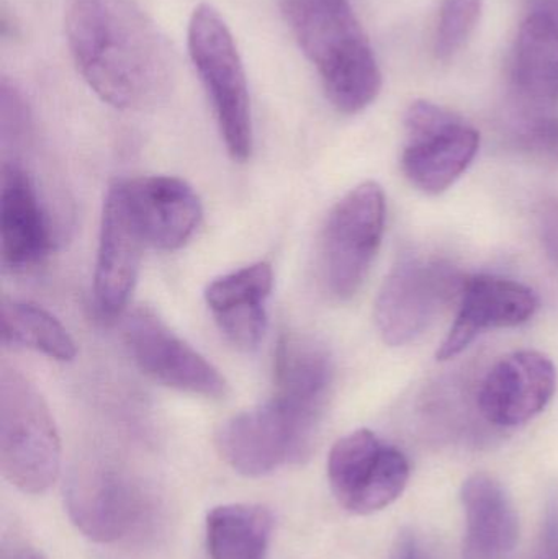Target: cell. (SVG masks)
Instances as JSON below:
<instances>
[{"label": "cell", "mask_w": 558, "mask_h": 559, "mask_svg": "<svg viewBox=\"0 0 558 559\" xmlns=\"http://www.w3.org/2000/svg\"><path fill=\"white\" fill-rule=\"evenodd\" d=\"M64 33L75 69L105 104L143 111L169 98L174 49L133 0H66Z\"/></svg>", "instance_id": "cell-1"}, {"label": "cell", "mask_w": 558, "mask_h": 559, "mask_svg": "<svg viewBox=\"0 0 558 559\" xmlns=\"http://www.w3.org/2000/svg\"><path fill=\"white\" fill-rule=\"evenodd\" d=\"M282 15L327 97L346 115L366 110L382 91V72L347 0H281Z\"/></svg>", "instance_id": "cell-2"}, {"label": "cell", "mask_w": 558, "mask_h": 559, "mask_svg": "<svg viewBox=\"0 0 558 559\" xmlns=\"http://www.w3.org/2000/svg\"><path fill=\"white\" fill-rule=\"evenodd\" d=\"M187 45L193 68L212 102L231 159L245 163L254 146L248 78L231 29L222 13L200 3L190 15Z\"/></svg>", "instance_id": "cell-3"}, {"label": "cell", "mask_w": 558, "mask_h": 559, "mask_svg": "<svg viewBox=\"0 0 558 559\" xmlns=\"http://www.w3.org/2000/svg\"><path fill=\"white\" fill-rule=\"evenodd\" d=\"M0 469L25 495L48 491L61 472V440L35 384L13 368L0 373Z\"/></svg>", "instance_id": "cell-4"}, {"label": "cell", "mask_w": 558, "mask_h": 559, "mask_svg": "<svg viewBox=\"0 0 558 559\" xmlns=\"http://www.w3.org/2000/svg\"><path fill=\"white\" fill-rule=\"evenodd\" d=\"M320 420L272 394L264 404L242 411L222 424L216 450L239 475H269L310 450Z\"/></svg>", "instance_id": "cell-5"}, {"label": "cell", "mask_w": 558, "mask_h": 559, "mask_svg": "<svg viewBox=\"0 0 558 559\" xmlns=\"http://www.w3.org/2000/svg\"><path fill=\"white\" fill-rule=\"evenodd\" d=\"M385 195L376 182H364L336 203L321 238L327 288L346 301L369 275L385 231Z\"/></svg>", "instance_id": "cell-6"}, {"label": "cell", "mask_w": 558, "mask_h": 559, "mask_svg": "<svg viewBox=\"0 0 558 559\" xmlns=\"http://www.w3.org/2000/svg\"><path fill=\"white\" fill-rule=\"evenodd\" d=\"M464 283L448 262L402 255L377 296L376 322L383 341L402 347L422 337L439 312L461 298Z\"/></svg>", "instance_id": "cell-7"}, {"label": "cell", "mask_w": 558, "mask_h": 559, "mask_svg": "<svg viewBox=\"0 0 558 559\" xmlns=\"http://www.w3.org/2000/svg\"><path fill=\"white\" fill-rule=\"evenodd\" d=\"M405 127L408 144L402 169L409 183L428 195L451 189L480 147V134L474 127L432 102H413L406 110Z\"/></svg>", "instance_id": "cell-8"}, {"label": "cell", "mask_w": 558, "mask_h": 559, "mask_svg": "<svg viewBox=\"0 0 558 559\" xmlns=\"http://www.w3.org/2000/svg\"><path fill=\"white\" fill-rule=\"evenodd\" d=\"M328 479L334 498L346 511L370 515L403 495L409 463L402 450L360 429L334 443L328 459Z\"/></svg>", "instance_id": "cell-9"}, {"label": "cell", "mask_w": 558, "mask_h": 559, "mask_svg": "<svg viewBox=\"0 0 558 559\" xmlns=\"http://www.w3.org/2000/svg\"><path fill=\"white\" fill-rule=\"evenodd\" d=\"M124 345L146 377L173 390L225 400L228 381L192 345L180 338L153 309L136 308L123 324Z\"/></svg>", "instance_id": "cell-10"}, {"label": "cell", "mask_w": 558, "mask_h": 559, "mask_svg": "<svg viewBox=\"0 0 558 559\" xmlns=\"http://www.w3.org/2000/svg\"><path fill=\"white\" fill-rule=\"evenodd\" d=\"M64 502L72 524L97 544L130 537L146 512L143 491L127 475L107 466L74 473L66 486Z\"/></svg>", "instance_id": "cell-11"}, {"label": "cell", "mask_w": 558, "mask_h": 559, "mask_svg": "<svg viewBox=\"0 0 558 559\" xmlns=\"http://www.w3.org/2000/svg\"><path fill=\"white\" fill-rule=\"evenodd\" d=\"M115 183L146 246L177 251L199 229L202 202L186 180L146 176Z\"/></svg>", "instance_id": "cell-12"}, {"label": "cell", "mask_w": 558, "mask_h": 559, "mask_svg": "<svg viewBox=\"0 0 558 559\" xmlns=\"http://www.w3.org/2000/svg\"><path fill=\"white\" fill-rule=\"evenodd\" d=\"M556 390V365L547 355L514 352L488 371L478 391V409L494 426H521L546 409Z\"/></svg>", "instance_id": "cell-13"}, {"label": "cell", "mask_w": 558, "mask_h": 559, "mask_svg": "<svg viewBox=\"0 0 558 559\" xmlns=\"http://www.w3.org/2000/svg\"><path fill=\"white\" fill-rule=\"evenodd\" d=\"M0 241L3 267L12 272H25L41 264L55 245L49 213L35 180L19 157L3 160Z\"/></svg>", "instance_id": "cell-14"}, {"label": "cell", "mask_w": 558, "mask_h": 559, "mask_svg": "<svg viewBox=\"0 0 558 559\" xmlns=\"http://www.w3.org/2000/svg\"><path fill=\"white\" fill-rule=\"evenodd\" d=\"M537 308L536 293L523 283L495 275L465 278L458 318L439 347L438 360L458 357L485 331L524 324Z\"/></svg>", "instance_id": "cell-15"}, {"label": "cell", "mask_w": 558, "mask_h": 559, "mask_svg": "<svg viewBox=\"0 0 558 559\" xmlns=\"http://www.w3.org/2000/svg\"><path fill=\"white\" fill-rule=\"evenodd\" d=\"M144 248L146 242L114 183L102 213L94 275L95 305L105 318H115L127 308L140 275Z\"/></svg>", "instance_id": "cell-16"}, {"label": "cell", "mask_w": 558, "mask_h": 559, "mask_svg": "<svg viewBox=\"0 0 558 559\" xmlns=\"http://www.w3.org/2000/svg\"><path fill=\"white\" fill-rule=\"evenodd\" d=\"M465 512L464 559H511L520 544V518L498 479L477 473L461 491Z\"/></svg>", "instance_id": "cell-17"}, {"label": "cell", "mask_w": 558, "mask_h": 559, "mask_svg": "<svg viewBox=\"0 0 558 559\" xmlns=\"http://www.w3.org/2000/svg\"><path fill=\"white\" fill-rule=\"evenodd\" d=\"M333 371V360L323 345L304 335L285 334L275 350L274 394L321 419Z\"/></svg>", "instance_id": "cell-18"}, {"label": "cell", "mask_w": 558, "mask_h": 559, "mask_svg": "<svg viewBox=\"0 0 558 559\" xmlns=\"http://www.w3.org/2000/svg\"><path fill=\"white\" fill-rule=\"evenodd\" d=\"M511 78L521 100L534 111L558 104V28L541 10L521 25Z\"/></svg>", "instance_id": "cell-19"}, {"label": "cell", "mask_w": 558, "mask_h": 559, "mask_svg": "<svg viewBox=\"0 0 558 559\" xmlns=\"http://www.w3.org/2000/svg\"><path fill=\"white\" fill-rule=\"evenodd\" d=\"M271 512L262 506H218L206 515V547L212 559H268Z\"/></svg>", "instance_id": "cell-20"}, {"label": "cell", "mask_w": 558, "mask_h": 559, "mask_svg": "<svg viewBox=\"0 0 558 559\" xmlns=\"http://www.w3.org/2000/svg\"><path fill=\"white\" fill-rule=\"evenodd\" d=\"M2 342L41 352L59 361L74 360L78 347L68 329L46 309L9 299L2 306Z\"/></svg>", "instance_id": "cell-21"}, {"label": "cell", "mask_w": 558, "mask_h": 559, "mask_svg": "<svg viewBox=\"0 0 558 559\" xmlns=\"http://www.w3.org/2000/svg\"><path fill=\"white\" fill-rule=\"evenodd\" d=\"M274 286L269 262H258L213 280L205 289V301L213 314L231 309L265 306Z\"/></svg>", "instance_id": "cell-22"}, {"label": "cell", "mask_w": 558, "mask_h": 559, "mask_svg": "<svg viewBox=\"0 0 558 559\" xmlns=\"http://www.w3.org/2000/svg\"><path fill=\"white\" fill-rule=\"evenodd\" d=\"M482 10L484 0H442L435 35L438 59L454 58L464 48L480 22Z\"/></svg>", "instance_id": "cell-23"}, {"label": "cell", "mask_w": 558, "mask_h": 559, "mask_svg": "<svg viewBox=\"0 0 558 559\" xmlns=\"http://www.w3.org/2000/svg\"><path fill=\"white\" fill-rule=\"evenodd\" d=\"M518 147L531 159L558 169V117L536 111L521 123L517 136Z\"/></svg>", "instance_id": "cell-24"}, {"label": "cell", "mask_w": 558, "mask_h": 559, "mask_svg": "<svg viewBox=\"0 0 558 559\" xmlns=\"http://www.w3.org/2000/svg\"><path fill=\"white\" fill-rule=\"evenodd\" d=\"M215 321L226 341L245 352L256 350L268 331L265 306L219 312L215 314Z\"/></svg>", "instance_id": "cell-25"}, {"label": "cell", "mask_w": 558, "mask_h": 559, "mask_svg": "<svg viewBox=\"0 0 558 559\" xmlns=\"http://www.w3.org/2000/svg\"><path fill=\"white\" fill-rule=\"evenodd\" d=\"M541 241L550 261L558 265V200H546L537 210Z\"/></svg>", "instance_id": "cell-26"}, {"label": "cell", "mask_w": 558, "mask_h": 559, "mask_svg": "<svg viewBox=\"0 0 558 559\" xmlns=\"http://www.w3.org/2000/svg\"><path fill=\"white\" fill-rule=\"evenodd\" d=\"M392 559H432L418 537L412 531H403L396 538Z\"/></svg>", "instance_id": "cell-27"}, {"label": "cell", "mask_w": 558, "mask_h": 559, "mask_svg": "<svg viewBox=\"0 0 558 559\" xmlns=\"http://www.w3.org/2000/svg\"><path fill=\"white\" fill-rule=\"evenodd\" d=\"M536 10H541V12L549 15L558 28V0H537Z\"/></svg>", "instance_id": "cell-28"}, {"label": "cell", "mask_w": 558, "mask_h": 559, "mask_svg": "<svg viewBox=\"0 0 558 559\" xmlns=\"http://www.w3.org/2000/svg\"><path fill=\"white\" fill-rule=\"evenodd\" d=\"M16 559H46L43 555H39L38 551L35 550H25L16 557Z\"/></svg>", "instance_id": "cell-29"}]
</instances>
